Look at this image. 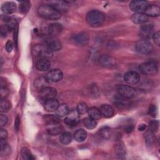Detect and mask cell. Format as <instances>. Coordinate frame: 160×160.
Masks as SVG:
<instances>
[{"instance_id":"6da1fadb","label":"cell","mask_w":160,"mask_h":160,"mask_svg":"<svg viewBox=\"0 0 160 160\" xmlns=\"http://www.w3.org/2000/svg\"><path fill=\"white\" fill-rule=\"evenodd\" d=\"M38 13L40 17L49 20H56L61 17V13L50 4L40 6Z\"/></svg>"},{"instance_id":"7a4b0ae2","label":"cell","mask_w":160,"mask_h":160,"mask_svg":"<svg viewBox=\"0 0 160 160\" xmlns=\"http://www.w3.org/2000/svg\"><path fill=\"white\" fill-rule=\"evenodd\" d=\"M104 20V14L98 10H92L86 15L87 22L92 27H99L102 25Z\"/></svg>"},{"instance_id":"3957f363","label":"cell","mask_w":160,"mask_h":160,"mask_svg":"<svg viewBox=\"0 0 160 160\" xmlns=\"http://www.w3.org/2000/svg\"><path fill=\"white\" fill-rule=\"evenodd\" d=\"M32 53L36 58L39 59H48L52 56L53 51L46 44H38L33 46Z\"/></svg>"},{"instance_id":"277c9868","label":"cell","mask_w":160,"mask_h":160,"mask_svg":"<svg viewBox=\"0 0 160 160\" xmlns=\"http://www.w3.org/2000/svg\"><path fill=\"white\" fill-rule=\"evenodd\" d=\"M136 51L142 54H148L153 49V47L150 41L146 39H142L138 41L136 44Z\"/></svg>"},{"instance_id":"5b68a950","label":"cell","mask_w":160,"mask_h":160,"mask_svg":"<svg viewBox=\"0 0 160 160\" xmlns=\"http://www.w3.org/2000/svg\"><path fill=\"white\" fill-rule=\"evenodd\" d=\"M140 71L144 74L154 75L158 72V67L153 61H149L142 63L139 66Z\"/></svg>"},{"instance_id":"8992f818","label":"cell","mask_w":160,"mask_h":160,"mask_svg":"<svg viewBox=\"0 0 160 160\" xmlns=\"http://www.w3.org/2000/svg\"><path fill=\"white\" fill-rule=\"evenodd\" d=\"M117 92L119 96L126 98H132L136 94L134 88L129 85H119L117 87Z\"/></svg>"},{"instance_id":"52a82bcc","label":"cell","mask_w":160,"mask_h":160,"mask_svg":"<svg viewBox=\"0 0 160 160\" xmlns=\"http://www.w3.org/2000/svg\"><path fill=\"white\" fill-rule=\"evenodd\" d=\"M148 6V1L144 0L132 1L129 4L130 9L136 13L144 12Z\"/></svg>"},{"instance_id":"ba28073f","label":"cell","mask_w":160,"mask_h":160,"mask_svg":"<svg viewBox=\"0 0 160 160\" xmlns=\"http://www.w3.org/2000/svg\"><path fill=\"white\" fill-rule=\"evenodd\" d=\"M57 95V91L55 88L52 87H46L39 90V96L41 99L45 101L51 99H53Z\"/></svg>"},{"instance_id":"9c48e42d","label":"cell","mask_w":160,"mask_h":160,"mask_svg":"<svg viewBox=\"0 0 160 160\" xmlns=\"http://www.w3.org/2000/svg\"><path fill=\"white\" fill-rule=\"evenodd\" d=\"M113 102L117 108L122 109H128L131 108L132 105V102L129 100V99L122 97L121 96H116L114 98Z\"/></svg>"},{"instance_id":"30bf717a","label":"cell","mask_w":160,"mask_h":160,"mask_svg":"<svg viewBox=\"0 0 160 160\" xmlns=\"http://www.w3.org/2000/svg\"><path fill=\"white\" fill-rule=\"evenodd\" d=\"M79 121V114L77 111H69V114L67 115L64 119V123L69 126L74 127L78 124Z\"/></svg>"},{"instance_id":"8fae6325","label":"cell","mask_w":160,"mask_h":160,"mask_svg":"<svg viewBox=\"0 0 160 160\" xmlns=\"http://www.w3.org/2000/svg\"><path fill=\"white\" fill-rule=\"evenodd\" d=\"M124 81L130 85L136 84L140 81V76L136 71H128L124 75Z\"/></svg>"},{"instance_id":"7c38bea8","label":"cell","mask_w":160,"mask_h":160,"mask_svg":"<svg viewBox=\"0 0 160 160\" xmlns=\"http://www.w3.org/2000/svg\"><path fill=\"white\" fill-rule=\"evenodd\" d=\"M46 44L52 51H58L62 48L61 41L54 36H50L46 39Z\"/></svg>"},{"instance_id":"4fadbf2b","label":"cell","mask_w":160,"mask_h":160,"mask_svg":"<svg viewBox=\"0 0 160 160\" xmlns=\"http://www.w3.org/2000/svg\"><path fill=\"white\" fill-rule=\"evenodd\" d=\"M99 64L106 68H112L116 65L115 59L109 55H102L99 58Z\"/></svg>"},{"instance_id":"5bb4252c","label":"cell","mask_w":160,"mask_h":160,"mask_svg":"<svg viewBox=\"0 0 160 160\" xmlns=\"http://www.w3.org/2000/svg\"><path fill=\"white\" fill-rule=\"evenodd\" d=\"M46 77L50 82H58L62 79V72L58 69H52L48 72Z\"/></svg>"},{"instance_id":"9a60e30c","label":"cell","mask_w":160,"mask_h":160,"mask_svg":"<svg viewBox=\"0 0 160 160\" xmlns=\"http://www.w3.org/2000/svg\"><path fill=\"white\" fill-rule=\"evenodd\" d=\"M62 127L59 122H54L51 124H48L46 126V131L49 134L52 136H56L61 132Z\"/></svg>"},{"instance_id":"2e32d148","label":"cell","mask_w":160,"mask_h":160,"mask_svg":"<svg viewBox=\"0 0 160 160\" xmlns=\"http://www.w3.org/2000/svg\"><path fill=\"white\" fill-rule=\"evenodd\" d=\"M149 19V16H148L144 12H136L132 14L131 16V21L132 22L135 24H144L146 23Z\"/></svg>"},{"instance_id":"e0dca14e","label":"cell","mask_w":160,"mask_h":160,"mask_svg":"<svg viewBox=\"0 0 160 160\" xmlns=\"http://www.w3.org/2000/svg\"><path fill=\"white\" fill-rule=\"evenodd\" d=\"M73 40L78 44L86 45L89 41V36L84 32H79L73 36Z\"/></svg>"},{"instance_id":"ac0fdd59","label":"cell","mask_w":160,"mask_h":160,"mask_svg":"<svg viewBox=\"0 0 160 160\" xmlns=\"http://www.w3.org/2000/svg\"><path fill=\"white\" fill-rule=\"evenodd\" d=\"M153 30V26L149 24H145L141 26L140 28V34L143 38V39H147L150 38V36L152 34Z\"/></svg>"},{"instance_id":"d6986e66","label":"cell","mask_w":160,"mask_h":160,"mask_svg":"<svg viewBox=\"0 0 160 160\" xmlns=\"http://www.w3.org/2000/svg\"><path fill=\"white\" fill-rule=\"evenodd\" d=\"M101 114L104 117L109 118L113 116L114 114V110L112 106L109 104H102L99 109Z\"/></svg>"},{"instance_id":"ffe728a7","label":"cell","mask_w":160,"mask_h":160,"mask_svg":"<svg viewBox=\"0 0 160 160\" xmlns=\"http://www.w3.org/2000/svg\"><path fill=\"white\" fill-rule=\"evenodd\" d=\"M144 13L148 16L152 17H157L160 14V8L156 4H149Z\"/></svg>"},{"instance_id":"44dd1931","label":"cell","mask_w":160,"mask_h":160,"mask_svg":"<svg viewBox=\"0 0 160 160\" xmlns=\"http://www.w3.org/2000/svg\"><path fill=\"white\" fill-rule=\"evenodd\" d=\"M49 81L47 77H44V76H41L35 79L34 81V86L36 87V89L41 90L46 87L49 86Z\"/></svg>"},{"instance_id":"7402d4cb","label":"cell","mask_w":160,"mask_h":160,"mask_svg":"<svg viewBox=\"0 0 160 160\" xmlns=\"http://www.w3.org/2000/svg\"><path fill=\"white\" fill-rule=\"evenodd\" d=\"M59 106V102L56 99H51L46 101L44 104V108L48 112H53L57 110Z\"/></svg>"},{"instance_id":"603a6c76","label":"cell","mask_w":160,"mask_h":160,"mask_svg":"<svg viewBox=\"0 0 160 160\" xmlns=\"http://www.w3.org/2000/svg\"><path fill=\"white\" fill-rule=\"evenodd\" d=\"M51 62L48 59H39L36 64L37 69L40 71H46L50 68Z\"/></svg>"},{"instance_id":"cb8c5ba5","label":"cell","mask_w":160,"mask_h":160,"mask_svg":"<svg viewBox=\"0 0 160 160\" xmlns=\"http://www.w3.org/2000/svg\"><path fill=\"white\" fill-rule=\"evenodd\" d=\"M16 9V4L14 2H6L1 6V10L6 14H12Z\"/></svg>"},{"instance_id":"d4e9b609","label":"cell","mask_w":160,"mask_h":160,"mask_svg":"<svg viewBox=\"0 0 160 160\" xmlns=\"http://www.w3.org/2000/svg\"><path fill=\"white\" fill-rule=\"evenodd\" d=\"M62 29V28L61 24L59 23H54V24H49L48 28V31L49 34L51 36H55L60 33Z\"/></svg>"},{"instance_id":"484cf974","label":"cell","mask_w":160,"mask_h":160,"mask_svg":"<svg viewBox=\"0 0 160 160\" xmlns=\"http://www.w3.org/2000/svg\"><path fill=\"white\" fill-rule=\"evenodd\" d=\"M144 138L145 142L148 146H151L155 142L156 138L154 136V132H153L149 129L145 132L144 134Z\"/></svg>"},{"instance_id":"4316f807","label":"cell","mask_w":160,"mask_h":160,"mask_svg":"<svg viewBox=\"0 0 160 160\" xmlns=\"http://www.w3.org/2000/svg\"><path fill=\"white\" fill-rule=\"evenodd\" d=\"M87 137V132L83 129H78L74 134V138L78 142L84 141Z\"/></svg>"},{"instance_id":"83f0119b","label":"cell","mask_w":160,"mask_h":160,"mask_svg":"<svg viewBox=\"0 0 160 160\" xmlns=\"http://www.w3.org/2000/svg\"><path fill=\"white\" fill-rule=\"evenodd\" d=\"M50 5L52 6V7H54L55 9H56L60 12H64L65 11H66L68 9V7L66 4V2L55 1L51 2Z\"/></svg>"},{"instance_id":"f1b7e54d","label":"cell","mask_w":160,"mask_h":160,"mask_svg":"<svg viewBox=\"0 0 160 160\" xmlns=\"http://www.w3.org/2000/svg\"><path fill=\"white\" fill-rule=\"evenodd\" d=\"M70 110L69 109V107L66 104H61L59 105L56 110V114L59 117H63L65 116H67Z\"/></svg>"},{"instance_id":"f546056e","label":"cell","mask_w":160,"mask_h":160,"mask_svg":"<svg viewBox=\"0 0 160 160\" xmlns=\"http://www.w3.org/2000/svg\"><path fill=\"white\" fill-rule=\"evenodd\" d=\"M99 135L100 136L104 139H109L111 138L112 135V130L108 126L102 127L99 130Z\"/></svg>"},{"instance_id":"4dcf8cb0","label":"cell","mask_w":160,"mask_h":160,"mask_svg":"<svg viewBox=\"0 0 160 160\" xmlns=\"http://www.w3.org/2000/svg\"><path fill=\"white\" fill-rule=\"evenodd\" d=\"M59 141L63 144H68L72 141V136L68 132H64L59 136Z\"/></svg>"},{"instance_id":"1f68e13d","label":"cell","mask_w":160,"mask_h":160,"mask_svg":"<svg viewBox=\"0 0 160 160\" xmlns=\"http://www.w3.org/2000/svg\"><path fill=\"white\" fill-rule=\"evenodd\" d=\"M89 116L95 120H98L101 118V112L99 109H98L97 108L92 107L89 108L88 111Z\"/></svg>"},{"instance_id":"d6a6232c","label":"cell","mask_w":160,"mask_h":160,"mask_svg":"<svg viewBox=\"0 0 160 160\" xmlns=\"http://www.w3.org/2000/svg\"><path fill=\"white\" fill-rule=\"evenodd\" d=\"M84 125L88 129H92L97 126L96 120L89 117L86 118L84 120Z\"/></svg>"},{"instance_id":"836d02e7","label":"cell","mask_w":160,"mask_h":160,"mask_svg":"<svg viewBox=\"0 0 160 160\" xmlns=\"http://www.w3.org/2000/svg\"><path fill=\"white\" fill-rule=\"evenodd\" d=\"M11 105L10 102L6 99H1L0 111L1 112H8L11 109Z\"/></svg>"},{"instance_id":"e575fe53","label":"cell","mask_w":160,"mask_h":160,"mask_svg":"<svg viewBox=\"0 0 160 160\" xmlns=\"http://www.w3.org/2000/svg\"><path fill=\"white\" fill-rule=\"evenodd\" d=\"M44 121L46 124H51L54 122H59V117L56 114H47L44 116Z\"/></svg>"},{"instance_id":"d590c367","label":"cell","mask_w":160,"mask_h":160,"mask_svg":"<svg viewBox=\"0 0 160 160\" xmlns=\"http://www.w3.org/2000/svg\"><path fill=\"white\" fill-rule=\"evenodd\" d=\"M30 8V2L28 1H22L19 4V12L22 14H26Z\"/></svg>"},{"instance_id":"8d00e7d4","label":"cell","mask_w":160,"mask_h":160,"mask_svg":"<svg viewBox=\"0 0 160 160\" xmlns=\"http://www.w3.org/2000/svg\"><path fill=\"white\" fill-rule=\"evenodd\" d=\"M21 156L22 157V158L24 159H26V160H32V159H34V158L33 157V156L31 154V151L27 148H23L21 149Z\"/></svg>"},{"instance_id":"74e56055","label":"cell","mask_w":160,"mask_h":160,"mask_svg":"<svg viewBox=\"0 0 160 160\" xmlns=\"http://www.w3.org/2000/svg\"><path fill=\"white\" fill-rule=\"evenodd\" d=\"M88 109H88L87 104L85 102H81L78 104L76 111L78 112V114L80 115V114H84L88 112Z\"/></svg>"},{"instance_id":"f35d334b","label":"cell","mask_w":160,"mask_h":160,"mask_svg":"<svg viewBox=\"0 0 160 160\" xmlns=\"http://www.w3.org/2000/svg\"><path fill=\"white\" fill-rule=\"evenodd\" d=\"M149 130L153 132H157L159 128V121L157 120H152L149 123Z\"/></svg>"},{"instance_id":"ab89813d","label":"cell","mask_w":160,"mask_h":160,"mask_svg":"<svg viewBox=\"0 0 160 160\" xmlns=\"http://www.w3.org/2000/svg\"><path fill=\"white\" fill-rule=\"evenodd\" d=\"M9 94V90L6 86H1V99H6Z\"/></svg>"},{"instance_id":"60d3db41","label":"cell","mask_w":160,"mask_h":160,"mask_svg":"<svg viewBox=\"0 0 160 160\" xmlns=\"http://www.w3.org/2000/svg\"><path fill=\"white\" fill-rule=\"evenodd\" d=\"M148 113L151 116H152L153 118H155L156 116V114H157V108H156V106L154 104H151L149 107Z\"/></svg>"},{"instance_id":"b9f144b4","label":"cell","mask_w":160,"mask_h":160,"mask_svg":"<svg viewBox=\"0 0 160 160\" xmlns=\"http://www.w3.org/2000/svg\"><path fill=\"white\" fill-rule=\"evenodd\" d=\"M152 39L154 41V42H155V44L159 46L160 45V33H159V31H157L156 32H154L153 34H152Z\"/></svg>"},{"instance_id":"7bdbcfd3","label":"cell","mask_w":160,"mask_h":160,"mask_svg":"<svg viewBox=\"0 0 160 160\" xmlns=\"http://www.w3.org/2000/svg\"><path fill=\"white\" fill-rule=\"evenodd\" d=\"M117 152H118V155L119 156L120 158H121V156H124L125 154V149L123 146L122 144H118V147H117Z\"/></svg>"},{"instance_id":"ee69618b","label":"cell","mask_w":160,"mask_h":160,"mask_svg":"<svg viewBox=\"0 0 160 160\" xmlns=\"http://www.w3.org/2000/svg\"><path fill=\"white\" fill-rule=\"evenodd\" d=\"M8 117L6 115L1 114V116H0V125H1V128L4 126L5 125H6V124L8 123Z\"/></svg>"},{"instance_id":"f6af8a7d","label":"cell","mask_w":160,"mask_h":160,"mask_svg":"<svg viewBox=\"0 0 160 160\" xmlns=\"http://www.w3.org/2000/svg\"><path fill=\"white\" fill-rule=\"evenodd\" d=\"M12 49H13V43H12V42L10 40H8L6 42V49L8 52H10L12 51Z\"/></svg>"},{"instance_id":"bcb514c9","label":"cell","mask_w":160,"mask_h":160,"mask_svg":"<svg viewBox=\"0 0 160 160\" xmlns=\"http://www.w3.org/2000/svg\"><path fill=\"white\" fill-rule=\"evenodd\" d=\"M9 31V29L6 26V25L4 26H1V34L2 36H6L7 32Z\"/></svg>"},{"instance_id":"7dc6e473","label":"cell","mask_w":160,"mask_h":160,"mask_svg":"<svg viewBox=\"0 0 160 160\" xmlns=\"http://www.w3.org/2000/svg\"><path fill=\"white\" fill-rule=\"evenodd\" d=\"M8 136L7 131L4 129H1L0 130V139H6Z\"/></svg>"},{"instance_id":"c3c4849f","label":"cell","mask_w":160,"mask_h":160,"mask_svg":"<svg viewBox=\"0 0 160 160\" xmlns=\"http://www.w3.org/2000/svg\"><path fill=\"white\" fill-rule=\"evenodd\" d=\"M19 126H20V118L19 116H17L14 122V129L16 131H18L19 129Z\"/></svg>"},{"instance_id":"681fc988","label":"cell","mask_w":160,"mask_h":160,"mask_svg":"<svg viewBox=\"0 0 160 160\" xmlns=\"http://www.w3.org/2000/svg\"><path fill=\"white\" fill-rule=\"evenodd\" d=\"M133 128H134V127H133L132 124H128V125L126 127L125 131H126V132L129 133V132H131L133 130Z\"/></svg>"},{"instance_id":"f907efd6","label":"cell","mask_w":160,"mask_h":160,"mask_svg":"<svg viewBox=\"0 0 160 160\" xmlns=\"http://www.w3.org/2000/svg\"><path fill=\"white\" fill-rule=\"evenodd\" d=\"M146 128V124H141L138 127V129L139 131H142L144 130H145V129Z\"/></svg>"}]
</instances>
